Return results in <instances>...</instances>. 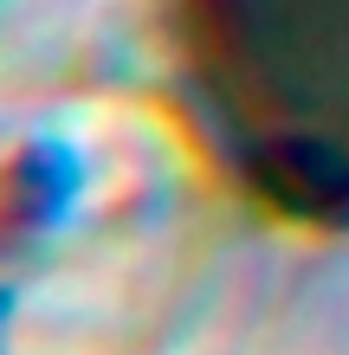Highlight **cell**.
I'll return each mask as SVG.
<instances>
[{
    "label": "cell",
    "mask_w": 349,
    "mask_h": 355,
    "mask_svg": "<svg viewBox=\"0 0 349 355\" xmlns=\"http://www.w3.org/2000/svg\"><path fill=\"white\" fill-rule=\"evenodd\" d=\"M194 123L298 220H349V0H175Z\"/></svg>",
    "instance_id": "6da1fadb"
}]
</instances>
